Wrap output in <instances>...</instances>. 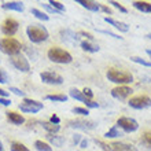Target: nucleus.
<instances>
[{"label":"nucleus","mask_w":151,"mask_h":151,"mask_svg":"<svg viewBox=\"0 0 151 151\" xmlns=\"http://www.w3.org/2000/svg\"><path fill=\"white\" fill-rule=\"evenodd\" d=\"M68 127L73 128V129H80V131H92L96 128V124L93 121H88L84 118H76L69 121Z\"/></svg>","instance_id":"8"},{"label":"nucleus","mask_w":151,"mask_h":151,"mask_svg":"<svg viewBox=\"0 0 151 151\" xmlns=\"http://www.w3.org/2000/svg\"><path fill=\"white\" fill-rule=\"evenodd\" d=\"M8 74L6 73V70L0 69V84H7L8 83Z\"/></svg>","instance_id":"34"},{"label":"nucleus","mask_w":151,"mask_h":151,"mask_svg":"<svg viewBox=\"0 0 151 151\" xmlns=\"http://www.w3.org/2000/svg\"><path fill=\"white\" fill-rule=\"evenodd\" d=\"M131 93H132V89L129 87H127V85H118V87L111 89V96L118 100L127 99L128 96H131Z\"/></svg>","instance_id":"13"},{"label":"nucleus","mask_w":151,"mask_h":151,"mask_svg":"<svg viewBox=\"0 0 151 151\" xmlns=\"http://www.w3.org/2000/svg\"><path fill=\"white\" fill-rule=\"evenodd\" d=\"M50 122L51 124H55V125H59L60 124V118L58 117L56 114H54V115H51V118H50Z\"/></svg>","instance_id":"41"},{"label":"nucleus","mask_w":151,"mask_h":151,"mask_svg":"<svg viewBox=\"0 0 151 151\" xmlns=\"http://www.w3.org/2000/svg\"><path fill=\"white\" fill-rule=\"evenodd\" d=\"M47 140L52 144V146H55V147H62V146H63V143H65V137L58 136L56 133H55V135L48 133V135H47Z\"/></svg>","instance_id":"20"},{"label":"nucleus","mask_w":151,"mask_h":151,"mask_svg":"<svg viewBox=\"0 0 151 151\" xmlns=\"http://www.w3.org/2000/svg\"><path fill=\"white\" fill-rule=\"evenodd\" d=\"M69 95H70V98H73V99H76V100H78V102H81V103H84L87 109L99 107V103H96V102H93V100L88 99L87 96L83 93V91H80V89H77V88H72V89L69 91Z\"/></svg>","instance_id":"7"},{"label":"nucleus","mask_w":151,"mask_h":151,"mask_svg":"<svg viewBox=\"0 0 151 151\" xmlns=\"http://www.w3.org/2000/svg\"><path fill=\"white\" fill-rule=\"evenodd\" d=\"M100 10H102L103 12H106V14H109V15L111 14V10H110L107 6H103V4H100Z\"/></svg>","instance_id":"45"},{"label":"nucleus","mask_w":151,"mask_h":151,"mask_svg":"<svg viewBox=\"0 0 151 151\" xmlns=\"http://www.w3.org/2000/svg\"><path fill=\"white\" fill-rule=\"evenodd\" d=\"M140 144L146 148H151V132H144L140 137Z\"/></svg>","instance_id":"27"},{"label":"nucleus","mask_w":151,"mask_h":151,"mask_svg":"<svg viewBox=\"0 0 151 151\" xmlns=\"http://www.w3.org/2000/svg\"><path fill=\"white\" fill-rule=\"evenodd\" d=\"M24 50L26 52H28L29 54V56H30V58H32L33 60H36V58H37V54H36V51H35V50H30V47H28V45H25L24 47Z\"/></svg>","instance_id":"36"},{"label":"nucleus","mask_w":151,"mask_h":151,"mask_svg":"<svg viewBox=\"0 0 151 151\" xmlns=\"http://www.w3.org/2000/svg\"><path fill=\"white\" fill-rule=\"evenodd\" d=\"M45 99L51 100V102H59V103H62V102L68 100V96L65 95V93H54V95H47Z\"/></svg>","instance_id":"26"},{"label":"nucleus","mask_w":151,"mask_h":151,"mask_svg":"<svg viewBox=\"0 0 151 151\" xmlns=\"http://www.w3.org/2000/svg\"><path fill=\"white\" fill-rule=\"evenodd\" d=\"M10 62L17 70H19L22 73H28L30 72V65H29V60L25 58L22 54H18V55H14L10 58Z\"/></svg>","instance_id":"9"},{"label":"nucleus","mask_w":151,"mask_h":151,"mask_svg":"<svg viewBox=\"0 0 151 151\" xmlns=\"http://www.w3.org/2000/svg\"><path fill=\"white\" fill-rule=\"evenodd\" d=\"M80 45H81V48H83L84 51H87V52H98L100 50L98 44L92 43V41H88V40L81 41V43H80Z\"/></svg>","instance_id":"19"},{"label":"nucleus","mask_w":151,"mask_h":151,"mask_svg":"<svg viewBox=\"0 0 151 151\" xmlns=\"http://www.w3.org/2000/svg\"><path fill=\"white\" fill-rule=\"evenodd\" d=\"M133 7L142 12H151L150 1H133Z\"/></svg>","instance_id":"24"},{"label":"nucleus","mask_w":151,"mask_h":151,"mask_svg":"<svg viewBox=\"0 0 151 151\" xmlns=\"http://www.w3.org/2000/svg\"><path fill=\"white\" fill-rule=\"evenodd\" d=\"M146 52H147V55L151 58V50H146Z\"/></svg>","instance_id":"48"},{"label":"nucleus","mask_w":151,"mask_h":151,"mask_svg":"<svg viewBox=\"0 0 151 151\" xmlns=\"http://www.w3.org/2000/svg\"><path fill=\"white\" fill-rule=\"evenodd\" d=\"M104 21H106L109 25H111L113 28H115L117 30H119V32H122V33H127L128 30H129V26H128L125 22L117 21V19H114V18H110V17H104Z\"/></svg>","instance_id":"15"},{"label":"nucleus","mask_w":151,"mask_h":151,"mask_svg":"<svg viewBox=\"0 0 151 151\" xmlns=\"http://www.w3.org/2000/svg\"><path fill=\"white\" fill-rule=\"evenodd\" d=\"M95 143L98 144V146H100V148L103 151H110V147H109V144H106V143H103L102 140H98V139H95Z\"/></svg>","instance_id":"38"},{"label":"nucleus","mask_w":151,"mask_h":151,"mask_svg":"<svg viewBox=\"0 0 151 151\" xmlns=\"http://www.w3.org/2000/svg\"><path fill=\"white\" fill-rule=\"evenodd\" d=\"M19 110L22 113H30V114H35V113H39L40 110H43L44 104L39 100L35 99H29V98H25L24 102L18 106Z\"/></svg>","instance_id":"6"},{"label":"nucleus","mask_w":151,"mask_h":151,"mask_svg":"<svg viewBox=\"0 0 151 151\" xmlns=\"http://www.w3.org/2000/svg\"><path fill=\"white\" fill-rule=\"evenodd\" d=\"M83 93L87 96L88 99H91V100H92V98H93V92H92L91 88H84V89H83Z\"/></svg>","instance_id":"39"},{"label":"nucleus","mask_w":151,"mask_h":151,"mask_svg":"<svg viewBox=\"0 0 151 151\" xmlns=\"http://www.w3.org/2000/svg\"><path fill=\"white\" fill-rule=\"evenodd\" d=\"M41 127H43L48 133H51V135H55V133H58V132L60 131V125L51 124L50 121H44V122H41Z\"/></svg>","instance_id":"22"},{"label":"nucleus","mask_w":151,"mask_h":151,"mask_svg":"<svg viewBox=\"0 0 151 151\" xmlns=\"http://www.w3.org/2000/svg\"><path fill=\"white\" fill-rule=\"evenodd\" d=\"M7 96H8V92H6L4 89L0 88V98H7Z\"/></svg>","instance_id":"47"},{"label":"nucleus","mask_w":151,"mask_h":151,"mask_svg":"<svg viewBox=\"0 0 151 151\" xmlns=\"http://www.w3.org/2000/svg\"><path fill=\"white\" fill-rule=\"evenodd\" d=\"M146 37H147V39H150V40H151V33H150V35H147V36H146Z\"/></svg>","instance_id":"50"},{"label":"nucleus","mask_w":151,"mask_h":151,"mask_svg":"<svg viewBox=\"0 0 151 151\" xmlns=\"http://www.w3.org/2000/svg\"><path fill=\"white\" fill-rule=\"evenodd\" d=\"M30 12H32V15H35L37 19H40V21H44V22L50 21V17H48L47 12L41 11V10H39V8H32V10H30Z\"/></svg>","instance_id":"25"},{"label":"nucleus","mask_w":151,"mask_h":151,"mask_svg":"<svg viewBox=\"0 0 151 151\" xmlns=\"http://www.w3.org/2000/svg\"><path fill=\"white\" fill-rule=\"evenodd\" d=\"M72 140H73V144H76V146L78 144V146H80L81 140H83V136L80 135V133H74V135H73V137H72Z\"/></svg>","instance_id":"37"},{"label":"nucleus","mask_w":151,"mask_h":151,"mask_svg":"<svg viewBox=\"0 0 151 151\" xmlns=\"http://www.w3.org/2000/svg\"><path fill=\"white\" fill-rule=\"evenodd\" d=\"M47 56L51 62H54V63H59V65L70 63V62L73 60L72 54H70L69 51H65V50H62V48H59V47L50 48L48 52H47Z\"/></svg>","instance_id":"2"},{"label":"nucleus","mask_w":151,"mask_h":151,"mask_svg":"<svg viewBox=\"0 0 151 151\" xmlns=\"http://www.w3.org/2000/svg\"><path fill=\"white\" fill-rule=\"evenodd\" d=\"M128 104L131 106L132 109H136V110H143V109H147L151 106V99L146 95H140V96H133L129 99Z\"/></svg>","instance_id":"11"},{"label":"nucleus","mask_w":151,"mask_h":151,"mask_svg":"<svg viewBox=\"0 0 151 151\" xmlns=\"http://www.w3.org/2000/svg\"><path fill=\"white\" fill-rule=\"evenodd\" d=\"M10 92L15 93L17 96H22V98L25 99V92L22 91V89H19V88H17V87H10Z\"/></svg>","instance_id":"35"},{"label":"nucleus","mask_w":151,"mask_h":151,"mask_svg":"<svg viewBox=\"0 0 151 151\" xmlns=\"http://www.w3.org/2000/svg\"><path fill=\"white\" fill-rule=\"evenodd\" d=\"M0 104H3V106H10L11 104V99H7V98H0Z\"/></svg>","instance_id":"44"},{"label":"nucleus","mask_w":151,"mask_h":151,"mask_svg":"<svg viewBox=\"0 0 151 151\" xmlns=\"http://www.w3.org/2000/svg\"><path fill=\"white\" fill-rule=\"evenodd\" d=\"M48 4H50V6H51L54 10H56V11L59 12V14L65 11V6L60 3V1H56V0H50V1H48Z\"/></svg>","instance_id":"30"},{"label":"nucleus","mask_w":151,"mask_h":151,"mask_svg":"<svg viewBox=\"0 0 151 151\" xmlns=\"http://www.w3.org/2000/svg\"><path fill=\"white\" fill-rule=\"evenodd\" d=\"M35 147L39 151H52V147L48 143L43 142V140H36L35 142Z\"/></svg>","instance_id":"28"},{"label":"nucleus","mask_w":151,"mask_h":151,"mask_svg":"<svg viewBox=\"0 0 151 151\" xmlns=\"http://www.w3.org/2000/svg\"><path fill=\"white\" fill-rule=\"evenodd\" d=\"M10 150L11 151H30L25 144L21 143V142H12L11 146H10Z\"/></svg>","instance_id":"29"},{"label":"nucleus","mask_w":151,"mask_h":151,"mask_svg":"<svg viewBox=\"0 0 151 151\" xmlns=\"http://www.w3.org/2000/svg\"><path fill=\"white\" fill-rule=\"evenodd\" d=\"M131 60L135 62V63L142 65V66H146V68H151V62L143 59V58H140V56H131Z\"/></svg>","instance_id":"31"},{"label":"nucleus","mask_w":151,"mask_h":151,"mask_svg":"<svg viewBox=\"0 0 151 151\" xmlns=\"http://www.w3.org/2000/svg\"><path fill=\"white\" fill-rule=\"evenodd\" d=\"M1 7L4 10H11V11H18V12H22L25 10L22 1H6V3L1 4Z\"/></svg>","instance_id":"18"},{"label":"nucleus","mask_w":151,"mask_h":151,"mask_svg":"<svg viewBox=\"0 0 151 151\" xmlns=\"http://www.w3.org/2000/svg\"><path fill=\"white\" fill-rule=\"evenodd\" d=\"M26 35H28V39L32 41V43H43L50 37V33L43 25L39 24H32L26 28Z\"/></svg>","instance_id":"1"},{"label":"nucleus","mask_w":151,"mask_h":151,"mask_svg":"<svg viewBox=\"0 0 151 151\" xmlns=\"http://www.w3.org/2000/svg\"><path fill=\"white\" fill-rule=\"evenodd\" d=\"M121 136H124V132L119 131L117 127H111L104 133V137H106V139H117V137H121Z\"/></svg>","instance_id":"23"},{"label":"nucleus","mask_w":151,"mask_h":151,"mask_svg":"<svg viewBox=\"0 0 151 151\" xmlns=\"http://www.w3.org/2000/svg\"><path fill=\"white\" fill-rule=\"evenodd\" d=\"M88 144H89V142H88L87 139H83V140H81V143H80V147H81V148L84 150V148H87V147H88Z\"/></svg>","instance_id":"46"},{"label":"nucleus","mask_w":151,"mask_h":151,"mask_svg":"<svg viewBox=\"0 0 151 151\" xmlns=\"http://www.w3.org/2000/svg\"><path fill=\"white\" fill-rule=\"evenodd\" d=\"M78 35H80V36H84L85 39L88 40V41H93V40H95V37L92 36L91 33H87V32H80Z\"/></svg>","instance_id":"40"},{"label":"nucleus","mask_w":151,"mask_h":151,"mask_svg":"<svg viewBox=\"0 0 151 151\" xmlns=\"http://www.w3.org/2000/svg\"><path fill=\"white\" fill-rule=\"evenodd\" d=\"M40 78L44 84H48V85H60V84H63V77L62 76L55 72H50V70L40 73Z\"/></svg>","instance_id":"10"},{"label":"nucleus","mask_w":151,"mask_h":151,"mask_svg":"<svg viewBox=\"0 0 151 151\" xmlns=\"http://www.w3.org/2000/svg\"><path fill=\"white\" fill-rule=\"evenodd\" d=\"M21 43L14 37H4V39H0V51L6 54V55L14 56L21 54Z\"/></svg>","instance_id":"3"},{"label":"nucleus","mask_w":151,"mask_h":151,"mask_svg":"<svg viewBox=\"0 0 151 151\" xmlns=\"http://www.w3.org/2000/svg\"><path fill=\"white\" fill-rule=\"evenodd\" d=\"M98 32H100V33H104V35H109V36H111V37H114V39H122L121 36H118V35H115V33H111V32H109V30H98Z\"/></svg>","instance_id":"43"},{"label":"nucleus","mask_w":151,"mask_h":151,"mask_svg":"<svg viewBox=\"0 0 151 151\" xmlns=\"http://www.w3.org/2000/svg\"><path fill=\"white\" fill-rule=\"evenodd\" d=\"M60 36H62V39H63L65 41H70V43H73V44L78 43V37H77V35L73 33L72 30H62V32H60Z\"/></svg>","instance_id":"21"},{"label":"nucleus","mask_w":151,"mask_h":151,"mask_svg":"<svg viewBox=\"0 0 151 151\" xmlns=\"http://www.w3.org/2000/svg\"><path fill=\"white\" fill-rule=\"evenodd\" d=\"M106 77H107L109 81L118 84V85H127V84H131L133 81V76L131 73L122 72L118 69H109L107 73H106Z\"/></svg>","instance_id":"4"},{"label":"nucleus","mask_w":151,"mask_h":151,"mask_svg":"<svg viewBox=\"0 0 151 151\" xmlns=\"http://www.w3.org/2000/svg\"><path fill=\"white\" fill-rule=\"evenodd\" d=\"M76 3L81 4L84 8H87L89 11H99L100 10V4L93 0H76Z\"/></svg>","instance_id":"17"},{"label":"nucleus","mask_w":151,"mask_h":151,"mask_svg":"<svg viewBox=\"0 0 151 151\" xmlns=\"http://www.w3.org/2000/svg\"><path fill=\"white\" fill-rule=\"evenodd\" d=\"M18 28H19L18 21L12 19V18H7V19L3 22V25H1V32H3L6 36L11 37L18 32Z\"/></svg>","instance_id":"12"},{"label":"nucleus","mask_w":151,"mask_h":151,"mask_svg":"<svg viewBox=\"0 0 151 151\" xmlns=\"http://www.w3.org/2000/svg\"><path fill=\"white\" fill-rule=\"evenodd\" d=\"M73 113H74V114L83 115V117H87V115L89 114V110H88L87 107H74L73 109Z\"/></svg>","instance_id":"32"},{"label":"nucleus","mask_w":151,"mask_h":151,"mask_svg":"<svg viewBox=\"0 0 151 151\" xmlns=\"http://www.w3.org/2000/svg\"><path fill=\"white\" fill-rule=\"evenodd\" d=\"M110 151H139L135 146L128 143H122V142H113L111 144H109Z\"/></svg>","instance_id":"14"},{"label":"nucleus","mask_w":151,"mask_h":151,"mask_svg":"<svg viewBox=\"0 0 151 151\" xmlns=\"http://www.w3.org/2000/svg\"><path fill=\"white\" fill-rule=\"evenodd\" d=\"M115 127L121 129L124 133H132V132H136L139 129V122L135 118H131V117H121V118L117 119Z\"/></svg>","instance_id":"5"},{"label":"nucleus","mask_w":151,"mask_h":151,"mask_svg":"<svg viewBox=\"0 0 151 151\" xmlns=\"http://www.w3.org/2000/svg\"><path fill=\"white\" fill-rule=\"evenodd\" d=\"M0 151H3V143L0 142Z\"/></svg>","instance_id":"49"},{"label":"nucleus","mask_w":151,"mask_h":151,"mask_svg":"<svg viewBox=\"0 0 151 151\" xmlns=\"http://www.w3.org/2000/svg\"><path fill=\"white\" fill-rule=\"evenodd\" d=\"M109 4H111L113 7H115V8H117V10H119V11H121V12H124V14H127V12H128V10H127V8L124 7L122 4H119L118 1H113V0H111V1H109Z\"/></svg>","instance_id":"33"},{"label":"nucleus","mask_w":151,"mask_h":151,"mask_svg":"<svg viewBox=\"0 0 151 151\" xmlns=\"http://www.w3.org/2000/svg\"><path fill=\"white\" fill-rule=\"evenodd\" d=\"M6 117H7L8 121L11 124H14V125H22V124L25 122V117L22 114H19V113L7 111L6 113Z\"/></svg>","instance_id":"16"},{"label":"nucleus","mask_w":151,"mask_h":151,"mask_svg":"<svg viewBox=\"0 0 151 151\" xmlns=\"http://www.w3.org/2000/svg\"><path fill=\"white\" fill-rule=\"evenodd\" d=\"M43 8H45L48 12H51V14H59V12L56 11V10H54V8L50 6V4H45V3H43Z\"/></svg>","instance_id":"42"}]
</instances>
